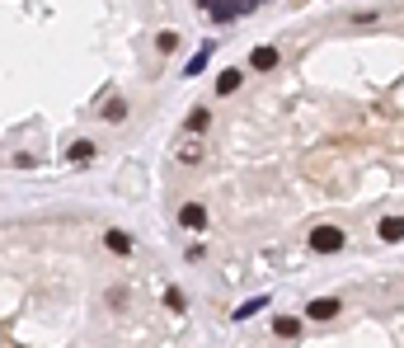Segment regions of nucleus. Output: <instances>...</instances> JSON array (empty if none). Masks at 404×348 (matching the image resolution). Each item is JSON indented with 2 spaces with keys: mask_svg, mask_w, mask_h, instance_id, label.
Instances as JSON below:
<instances>
[{
  "mask_svg": "<svg viewBox=\"0 0 404 348\" xmlns=\"http://www.w3.org/2000/svg\"><path fill=\"white\" fill-rule=\"evenodd\" d=\"M179 222H184L188 231H202V226H207V207L202 203H184L179 207Z\"/></svg>",
  "mask_w": 404,
  "mask_h": 348,
  "instance_id": "obj_3",
  "label": "nucleus"
},
{
  "mask_svg": "<svg viewBox=\"0 0 404 348\" xmlns=\"http://www.w3.org/2000/svg\"><path fill=\"white\" fill-rule=\"evenodd\" d=\"M165 306H170V311H184V292L170 287V292H165Z\"/></svg>",
  "mask_w": 404,
  "mask_h": 348,
  "instance_id": "obj_17",
  "label": "nucleus"
},
{
  "mask_svg": "<svg viewBox=\"0 0 404 348\" xmlns=\"http://www.w3.org/2000/svg\"><path fill=\"white\" fill-rule=\"evenodd\" d=\"M156 48H160V52H174V48H179V33H170V29H165V33L156 38Z\"/></svg>",
  "mask_w": 404,
  "mask_h": 348,
  "instance_id": "obj_15",
  "label": "nucleus"
},
{
  "mask_svg": "<svg viewBox=\"0 0 404 348\" xmlns=\"http://www.w3.org/2000/svg\"><path fill=\"white\" fill-rule=\"evenodd\" d=\"M198 5L217 19V24H226V19H231V5H226V0H198Z\"/></svg>",
  "mask_w": 404,
  "mask_h": 348,
  "instance_id": "obj_8",
  "label": "nucleus"
},
{
  "mask_svg": "<svg viewBox=\"0 0 404 348\" xmlns=\"http://www.w3.org/2000/svg\"><path fill=\"white\" fill-rule=\"evenodd\" d=\"M207 62H212V48H202L198 57H193V62H188V76H198V71H202V66H207Z\"/></svg>",
  "mask_w": 404,
  "mask_h": 348,
  "instance_id": "obj_16",
  "label": "nucleus"
},
{
  "mask_svg": "<svg viewBox=\"0 0 404 348\" xmlns=\"http://www.w3.org/2000/svg\"><path fill=\"white\" fill-rule=\"evenodd\" d=\"M235 90H240V71L231 66V71H221V76H217V95H235Z\"/></svg>",
  "mask_w": 404,
  "mask_h": 348,
  "instance_id": "obj_6",
  "label": "nucleus"
},
{
  "mask_svg": "<svg viewBox=\"0 0 404 348\" xmlns=\"http://www.w3.org/2000/svg\"><path fill=\"white\" fill-rule=\"evenodd\" d=\"M376 236L386 240V245H400V240H404V217H381Z\"/></svg>",
  "mask_w": 404,
  "mask_h": 348,
  "instance_id": "obj_4",
  "label": "nucleus"
},
{
  "mask_svg": "<svg viewBox=\"0 0 404 348\" xmlns=\"http://www.w3.org/2000/svg\"><path fill=\"white\" fill-rule=\"evenodd\" d=\"M339 311H343V306H339V297H315L311 306H306V316H311V320H334Z\"/></svg>",
  "mask_w": 404,
  "mask_h": 348,
  "instance_id": "obj_2",
  "label": "nucleus"
},
{
  "mask_svg": "<svg viewBox=\"0 0 404 348\" xmlns=\"http://www.w3.org/2000/svg\"><path fill=\"white\" fill-rule=\"evenodd\" d=\"M90 156H94V142H76L71 151H66V160H76V165H85Z\"/></svg>",
  "mask_w": 404,
  "mask_h": 348,
  "instance_id": "obj_11",
  "label": "nucleus"
},
{
  "mask_svg": "<svg viewBox=\"0 0 404 348\" xmlns=\"http://www.w3.org/2000/svg\"><path fill=\"white\" fill-rule=\"evenodd\" d=\"M259 311H268V297H249L240 311H231V316H235V320H249V316H259Z\"/></svg>",
  "mask_w": 404,
  "mask_h": 348,
  "instance_id": "obj_7",
  "label": "nucleus"
},
{
  "mask_svg": "<svg viewBox=\"0 0 404 348\" xmlns=\"http://www.w3.org/2000/svg\"><path fill=\"white\" fill-rule=\"evenodd\" d=\"M254 66H259V71H273V66H278V48H254Z\"/></svg>",
  "mask_w": 404,
  "mask_h": 348,
  "instance_id": "obj_10",
  "label": "nucleus"
},
{
  "mask_svg": "<svg viewBox=\"0 0 404 348\" xmlns=\"http://www.w3.org/2000/svg\"><path fill=\"white\" fill-rule=\"evenodd\" d=\"M311 250L315 254H339L343 250V231L339 226H315L311 231Z\"/></svg>",
  "mask_w": 404,
  "mask_h": 348,
  "instance_id": "obj_1",
  "label": "nucleus"
},
{
  "mask_svg": "<svg viewBox=\"0 0 404 348\" xmlns=\"http://www.w3.org/2000/svg\"><path fill=\"white\" fill-rule=\"evenodd\" d=\"M226 5H231V19H235V15H254L259 0H226Z\"/></svg>",
  "mask_w": 404,
  "mask_h": 348,
  "instance_id": "obj_14",
  "label": "nucleus"
},
{
  "mask_svg": "<svg viewBox=\"0 0 404 348\" xmlns=\"http://www.w3.org/2000/svg\"><path fill=\"white\" fill-rule=\"evenodd\" d=\"M179 160H184V165H193V160H202V151H198V146H184V151H179Z\"/></svg>",
  "mask_w": 404,
  "mask_h": 348,
  "instance_id": "obj_18",
  "label": "nucleus"
},
{
  "mask_svg": "<svg viewBox=\"0 0 404 348\" xmlns=\"http://www.w3.org/2000/svg\"><path fill=\"white\" fill-rule=\"evenodd\" d=\"M104 245H109L113 254H132V236H123V231H109V236H104Z\"/></svg>",
  "mask_w": 404,
  "mask_h": 348,
  "instance_id": "obj_9",
  "label": "nucleus"
},
{
  "mask_svg": "<svg viewBox=\"0 0 404 348\" xmlns=\"http://www.w3.org/2000/svg\"><path fill=\"white\" fill-rule=\"evenodd\" d=\"M104 118H109V123H123V118H127V104H123V99H109V104H104Z\"/></svg>",
  "mask_w": 404,
  "mask_h": 348,
  "instance_id": "obj_13",
  "label": "nucleus"
},
{
  "mask_svg": "<svg viewBox=\"0 0 404 348\" xmlns=\"http://www.w3.org/2000/svg\"><path fill=\"white\" fill-rule=\"evenodd\" d=\"M273 334H278V339H296V334H301V320L296 316H278L273 320Z\"/></svg>",
  "mask_w": 404,
  "mask_h": 348,
  "instance_id": "obj_5",
  "label": "nucleus"
},
{
  "mask_svg": "<svg viewBox=\"0 0 404 348\" xmlns=\"http://www.w3.org/2000/svg\"><path fill=\"white\" fill-rule=\"evenodd\" d=\"M207 123H212V113H207V109H193V113H188V132H207Z\"/></svg>",
  "mask_w": 404,
  "mask_h": 348,
  "instance_id": "obj_12",
  "label": "nucleus"
}]
</instances>
